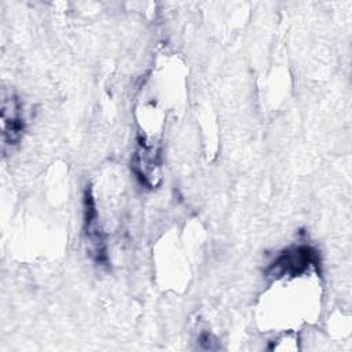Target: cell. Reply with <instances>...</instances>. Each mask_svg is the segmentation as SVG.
Wrapping results in <instances>:
<instances>
[{"label": "cell", "instance_id": "1", "mask_svg": "<svg viewBox=\"0 0 352 352\" xmlns=\"http://www.w3.org/2000/svg\"><path fill=\"white\" fill-rule=\"evenodd\" d=\"M319 254L318 252L308 245L292 246L280 252L274 261L265 270V275L271 278H283V276H298L307 272L311 267L319 270Z\"/></svg>", "mask_w": 352, "mask_h": 352}, {"label": "cell", "instance_id": "2", "mask_svg": "<svg viewBox=\"0 0 352 352\" xmlns=\"http://www.w3.org/2000/svg\"><path fill=\"white\" fill-rule=\"evenodd\" d=\"M84 236L87 243V252L95 264L100 267L109 265V257L106 250L104 234L99 224L98 210L91 186H87L84 191Z\"/></svg>", "mask_w": 352, "mask_h": 352}, {"label": "cell", "instance_id": "3", "mask_svg": "<svg viewBox=\"0 0 352 352\" xmlns=\"http://www.w3.org/2000/svg\"><path fill=\"white\" fill-rule=\"evenodd\" d=\"M25 132L23 107L18 96L3 92L1 96V150L11 151L22 139Z\"/></svg>", "mask_w": 352, "mask_h": 352}, {"label": "cell", "instance_id": "4", "mask_svg": "<svg viewBox=\"0 0 352 352\" xmlns=\"http://www.w3.org/2000/svg\"><path fill=\"white\" fill-rule=\"evenodd\" d=\"M132 170L142 184L155 188L161 182V155L160 150L148 142L139 143L132 158Z\"/></svg>", "mask_w": 352, "mask_h": 352}]
</instances>
